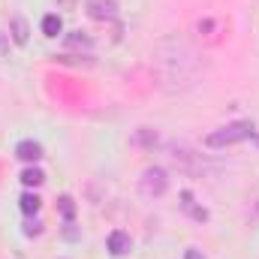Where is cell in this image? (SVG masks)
<instances>
[{
    "label": "cell",
    "instance_id": "obj_1",
    "mask_svg": "<svg viewBox=\"0 0 259 259\" xmlns=\"http://www.w3.org/2000/svg\"><path fill=\"white\" fill-rule=\"evenodd\" d=\"M154 58L157 66L166 78V84L175 91V88H190L196 78H199V69H202V58L193 46L181 36H166L157 42L154 49Z\"/></svg>",
    "mask_w": 259,
    "mask_h": 259
},
{
    "label": "cell",
    "instance_id": "obj_2",
    "mask_svg": "<svg viewBox=\"0 0 259 259\" xmlns=\"http://www.w3.org/2000/svg\"><path fill=\"white\" fill-rule=\"evenodd\" d=\"M250 136H253V124H250V121H235V124H229V127H220V130H214V133H208V136H205V145H208V148H226V145L244 142V139H250Z\"/></svg>",
    "mask_w": 259,
    "mask_h": 259
},
{
    "label": "cell",
    "instance_id": "obj_3",
    "mask_svg": "<svg viewBox=\"0 0 259 259\" xmlns=\"http://www.w3.org/2000/svg\"><path fill=\"white\" fill-rule=\"evenodd\" d=\"M169 190V175L163 166H148L139 178V193L145 199H160V196Z\"/></svg>",
    "mask_w": 259,
    "mask_h": 259
},
{
    "label": "cell",
    "instance_id": "obj_4",
    "mask_svg": "<svg viewBox=\"0 0 259 259\" xmlns=\"http://www.w3.org/2000/svg\"><path fill=\"white\" fill-rule=\"evenodd\" d=\"M84 9L94 21H115L118 18V3L115 0H88Z\"/></svg>",
    "mask_w": 259,
    "mask_h": 259
},
{
    "label": "cell",
    "instance_id": "obj_5",
    "mask_svg": "<svg viewBox=\"0 0 259 259\" xmlns=\"http://www.w3.org/2000/svg\"><path fill=\"white\" fill-rule=\"evenodd\" d=\"M15 157L24 160V163H36V160H42V145L33 142V139H21L15 145Z\"/></svg>",
    "mask_w": 259,
    "mask_h": 259
},
{
    "label": "cell",
    "instance_id": "obj_6",
    "mask_svg": "<svg viewBox=\"0 0 259 259\" xmlns=\"http://www.w3.org/2000/svg\"><path fill=\"white\" fill-rule=\"evenodd\" d=\"M130 235L124 232V229H115L109 238H106V247H109V253L112 256H124V253H130Z\"/></svg>",
    "mask_w": 259,
    "mask_h": 259
},
{
    "label": "cell",
    "instance_id": "obj_7",
    "mask_svg": "<svg viewBox=\"0 0 259 259\" xmlns=\"http://www.w3.org/2000/svg\"><path fill=\"white\" fill-rule=\"evenodd\" d=\"M61 30H64V21H61V15H55V12H52V15H46V18H42V33H46L49 39H55Z\"/></svg>",
    "mask_w": 259,
    "mask_h": 259
},
{
    "label": "cell",
    "instance_id": "obj_8",
    "mask_svg": "<svg viewBox=\"0 0 259 259\" xmlns=\"http://www.w3.org/2000/svg\"><path fill=\"white\" fill-rule=\"evenodd\" d=\"M9 27H12V39H15L18 46H24V42H27V33H30L27 21H24V18H12V24H9Z\"/></svg>",
    "mask_w": 259,
    "mask_h": 259
},
{
    "label": "cell",
    "instance_id": "obj_9",
    "mask_svg": "<svg viewBox=\"0 0 259 259\" xmlns=\"http://www.w3.org/2000/svg\"><path fill=\"white\" fill-rule=\"evenodd\" d=\"M42 181H46V175H42V169H36V166H30V169L21 172V184H24V187H39Z\"/></svg>",
    "mask_w": 259,
    "mask_h": 259
},
{
    "label": "cell",
    "instance_id": "obj_10",
    "mask_svg": "<svg viewBox=\"0 0 259 259\" xmlns=\"http://www.w3.org/2000/svg\"><path fill=\"white\" fill-rule=\"evenodd\" d=\"M18 205H21V211L30 217V214H36V211H39V205H42V202H39V196H36V193H24L21 199H18Z\"/></svg>",
    "mask_w": 259,
    "mask_h": 259
},
{
    "label": "cell",
    "instance_id": "obj_11",
    "mask_svg": "<svg viewBox=\"0 0 259 259\" xmlns=\"http://www.w3.org/2000/svg\"><path fill=\"white\" fill-rule=\"evenodd\" d=\"M66 49H91V36H81V30L66 36Z\"/></svg>",
    "mask_w": 259,
    "mask_h": 259
},
{
    "label": "cell",
    "instance_id": "obj_12",
    "mask_svg": "<svg viewBox=\"0 0 259 259\" xmlns=\"http://www.w3.org/2000/svg\"><path fill=\"white\" fill-rule=\"evenodd\" d=\"M136 142H139V145H148V148H154V145H157V136H151V130L142 127V130H139V136H136Z\"/></svg>",
    "mask_w": 259,
    "mask_h": 259
},
{
    "label": "cell",
    "instance_id": "obj_13",
    "mask_svg": "<svg viewBox=\"0 0 259 259\" xmlns=\"http://www.w3.org/2000/svg\"><path fill=\"white\" fill-rule=\"evenodd\" d=\"M61 211H64L66 220H72V199L69 196H61Z\"/></svg>",
    "mask_w": 259,
    "mask_h": 259
},
{
    "label": "cell",
    "instance_id": "obj_14",
    "mask_svg": "<svg viewBox=\"0 0 259 259\" xmlns=\"http://www.w3.org/2000/svg\"><path fill=\"white\" fill-rule=\"evenodd\" d=\"M187 259H205V256H202L199 250H187Z\"/></svg>",
    "mask_w": 259,
    "mask_h": 259
}]
</instances>
